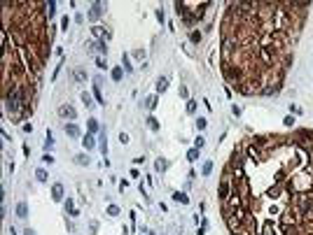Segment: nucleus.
Returning a JSON list of instances; mask_svg holds the SVG:
<instances>
[{"mask_svg": "<svg viewBox=\"0 0 313 235\" xmlns=\"http://www.w3.org/2000/svg\"><path fill=\"white\" fill-rule=\"evenodd\" d=\"M42 161H44V163H47V165H52V163H54V158H52V156H49V154H44V156H42Z\"/></svg>", "mask_w": 313, "mask_h": 235, "instance_id": "nucleus-36", "label": "nucleus"}, {"mask_svg": "<svg viewBox=\"0 0 313 235\" xmlns=\"http://www.w3.org/2000/svg\"><path fill=\"white\" fill-rule=\"evenodd\" d=\"M147 124H150L152 131H159V121H157V119H147Z\"/></svg>", "mask_w": 313, "mask_h": 235, "instance_id": "nucleus-27", "label": "nucleus"}, {"mask_svg": "<svg viewBox=\"0 0 313 235\" xmlns=\"http://www.w3.org/2000/svg\"><path fill=\"white\" fill-rule=\"evenodd\" d=\"M35 177H37V182H44V179H47V172H44L42 168H37V170H35Z\"/></svg>", "mask_w": 313, "mask_h": 235, "instance_id": "nucleus-21", "label": "nucleus"}, {"mask_svg": "<svg viewBox=\"0 0 313 235\" xmlns=\"http://www.w3.org/2000/svg\"><path fill=\"white\" fill-rule=\"evenodd\" d=\"M52 147H54V140H52V133H47V140H44V154L52 152Z\"/></svg>", "mask_w": 313, "mask_h": 235, "instance_id": "nucleus-17", "label": "nucleus"}, {"mask_svg": "<svg viewBox=\"0 0 313 235\" xmlns=\"http://www.w3.org/2000/svg\"><path fill=\"white\" fill-rule=\"evenodd\" d=\"M23 235H35V230H33V228H26V230H23Z\"/></svg>", "mask_w": 313, "mask_h": 235, "instance_id": "nucleus-40", "label": "nucleus"}, {"mask_svg": "<svg viewBox=\"0 0 313 235\" xmlns=\"http://www.w3.org/2000/svg\"><path fill=\"white\" fill-rule=\"evenodd\" d=\"M197 110V103H194V100H189V103H187V112H194Z\"/></svg>", "mask_w": 313, "mask_h": 235, "instance_id": "nucleus-35", "label": "nucleus"}, {"mask_svg": "<svg viewBox=\"0 0 313 235\" xmlns=\"http://www.w3.org/2000/svg\"><path fill=\"white\" fill-rule=\"evenodd\" d=\"M189 40L194 42V44H199V42H201V33H199V30H192V33H189Z\"/></svg>", "mask_w": 313, "mask_h": 235, "instance_id": "nucleus-18", "label": "nucleus"}, {"mask_svg": "<svg viewBox=\"0 0 313 235\" xmlns=\"http://www.w3.org/2000/svg\"><path fill=\"white\" fill-rule=\"evenodd\" d=\"M210 170H213V163L206 161V163H203V175H210Z\"/></svg>", "mask_w": 313, "mask_h": 235, "instance_id": "nucleus-29", "label": "nucleus"}, {"mask_svg": "<svg viewBox=\"0 0 313 235\" xmlns=\"http://www.w3.org/2000/svg\"><path fill=\"white\" fill-rule=\"evenodd\" d=\"M91 30H94V35H98V37H101V42L110 40V30H105V28H101V26H96V28H91Z\"/></svg>", "mask_w": 313, "mask_h": 235, "instance_id": "nucleus-8", "label": "nucleus"}, {"mask_svg": "<svg viewBox=\"0 0 313 235\" xmlns=\"http://www.w3.org/2000/svg\"><path fill=\"white\" fill-rule=\"evenodd\" d=\"M89 49H96L98 54H105V51H108V49H105V42H91Z\"/></svg>", "mask_w": 313, "mask_h": 235, "instance_id": "nucleus-14", "label": "nucleus"}, {"mask_svg": "<svg viewBox=\"0 0 313 235\" xmlns=\"http://www.w3.org/2000/svg\"><path fill=\"white\" fill-rule=\"evenodd\" d=\"M16 214H19V219H28V205L26 203H19V205H16Z\"/></svg>", "mask_w": 313, "mask_h": 235, "instance_id": "nucleus-10", "label": "nucleus"}, {"mask_svg": "<svg viewBox=\"0 0 313 235\" xmlns=\"http://www.w3.org/2000/svg\"><path fill=\"white\" fill-rule=\"evenodd\" d=\"M166 168H168V163H166L164 158H159V161H157V170H159V172H164Z\"/></svg>", "mask_w": 313, "mask_h": 235, "instance_id": "nucleus-25", "label": "nucleus"}, {"mask_svg": "<svg viewBox=\"0 0 313 235\" xmlns=\"http://www.w3.org/2000/svg\"><path fill=\"white\" fill-rule=\"evenodd\" d=\"M82 144H84V149H94V147H96L94 135H91V133H89V135H84V137H82Z\"/></svg>", "mask_w": 313, "mask_h": 235, "instance_id": "nucleus-12", "label": "nucleus"}, {"mask_svg": "<svg viewBox=\"0 0 313 235\" xmlns=\"http://www.w3.org/2000/svg\"><path fill=\"white\" fill-rule=\"evenodd\" d=\"M180 95H182V98H187V95H189V91H187L185 84H182V89H180Z\"/></svg>", "mask_w": 313, "mask_h": 235, "instance_id": "nucleus-38", "label": "nucleus"}, {"mask_svg": "<svg viewBox=\"0 0 313 235\" xmlns=\"http://www.w3.org/2000/svg\"><path fill=\"white\" fill-rule=\"evenodd\" d=\"M75 161L80 163V165H89V156H87V154H80V156H75Z\"/></svg>", "mask_w": 313, "mask_h": 235, "instance_id": "nucleus-19", "label": "nucleus"}, {"mask_svg": "<svg viewBox=\"0 0 313 235\" xmlns=\"http://www.w3.org/2000/svg\"><path fill=\"white\" fill-rule=\"evenodd\" d=\"M206 126H208V121L203 119V116H199V119H197V128H199V131H206Z\"/></svg>", "mask_w": 313, "mask_h": 235, "instance_id": "nucleus-22", "label": "nucleus"}, {"mask_svg": "<svg viewBox=\"0 0 313 235\" xmlns=\"http://www.w3.org/2000/svg\"><path fill=\"white\" fill-rule=\"evenodd\" d=\"M101 14H103V5H101V2H91V7H89V19L94 21V19H98Z\"/></svg>", "mask_w": 313, "mask_h": 235, "instance_id": "nucleus-7", "label": "nucleus"}, {"mask_svg": "<svg viewBox=\"0 0 313 235\" xmlns=\"http://www.w3.org/2000/svg\"><path fill=\"white\" fill-rule=\"evenodd\" d=\"M108 214L117 217V214H119V207H117V205H110V207H108Z\"/></svg>", "mask_w": 313, "mask_h": 235, "instance_id": "nucleus-28", "label": "nucleus"}, {"mask_svg": "<svg viewBox=\"0 0 313 235\" xmlns=\"http://www.w3.org/2000/svg\"><path fill=\"white\" fill-rule=\"evenodd\" d=\"M98 147H101V152H103V154L108 152V147H105V135H101V144H98Z\"/></svg>", "mask_w": 313, "mask_h": 235, "instance_id": "nucleus-34", "label": "nucleus"}, {"mask_svg": "<svg viewBox=\"0 0 313 235\" xmlns=\"http://www.w3.org/2000/svg\"><path fill=\"white\" fill-rule=\"evenodd\" d=\"M308 2H231L222 19V75L239 93H276Z\"/></svg>", "mask_w": 313, "mask_h": 235, "instance_id": "nucleus-2", "label": "nucleus"}, {"mask_svg": "<svg viewBox=\"0 0 313 235\" xmlns=\"http://www.w3.org/2000/svg\"><path fill=\"white\" fill-rule=\"evenodd\" d=\"M147 235H154V233H147Z\"/></svg>", "mask_w": 313, "mask_h": 235, "instance_id": "nucleus-41", "label": "nucleus"}, {"mask_svg": "<svg viewBox=\"0 0 313 235\" xmlns=\"http://www.w3.org/2000/svg\"><path fill=\"white\" fill-rule=\"evenodd\" d=\"M187 158H189V161H197V158H199V149H189V152H187Z\"/></svg>", "mask_w": 313, "mask_h": 235, "instance_id": "nucleus-24", "label": "nucleus"}, {"mask_svg": "<svg viewBox=\"0 0 313 235\" xmlns=\"http://www.w3.org/2000/svg\"><path fill=\"white\" fill-rule=\"evenodd\" d=\"M82 103H84L87 107H91V95L89 93H82Z\"/></svg>", "mask_w": 313, "mask_h": 235, "instance_id": "nucleus-30", "label": "nucleus"}, {"mask_svg": "<svg viewBox=\"0 0 313 235\" xmlns=\"http://www.w3.org/2000/svg\"><path fill=\"white\" fill-rule=\"evenodd\" d=\"M52 198H54V200H63V186H61V184H54Z\"/></svg>", "mask_w": 313, "mask_h": 235, "instance_id": "nucleus-9", "label": "nucleus"}, {"mask_svg": "<svg viewBox=\"0 0 313 235\" xmlns=\"http://www.w3.org/2000/svg\"><path fill=\"white\" fill-rule=\"evenodd\" d=\"M173 198H175V200H178V203H185V205H187V203H189V198H187V193H180V191H178V193H175V196H173Z\"/></svg>", "mask_w": 313, "mask_h": 235, "instance_id": "nucleus-20", "label": "nucleus"}, {"mask_svg": "<svg viewBox=\"0 0 313 235\" xmlns=\"http://www.w3.org/2000/svg\"><path fill=\"white\" fill-rule=\"evenodd\" d=\"M73 75H75V79H77V82H84V79H87V72H84L82 68H75Z\"/></svg>", "mask_w": 313, "mask_h": 235, "instance_id": "nucleus-16", "label": "nucleus"}, {"mask_svg": "<svg viewBox=\"0 0 313 235\" xmlns=\"http://www.w3.org/2000/svg\"><path fill=\"white\" fill-rule=\"evenodd\" d=\"M220 200L234 235H313V131L243 140L224 168Z\"/></svg>", "mask_w": 313, "mask_h": 235, "instance_id": "nucleus-1", "label": "nucleus"}, {"mask_svg": "<svg viewBox=\"0 0 313 235\" xmlns=\"http://www.w3.org/2000/svg\"><path fill=\"white\" fill-rule=\"evenodd\" d=\"M122 61H124V70H126V72H131V63H129V54H124V56H122Z\"/></svg>", "mask_w": 313, "mask_h": 235, "instance_id": "nucleus-26", "label": "nucleus"}, {"mask_svg": "<svg viewBox=\"0 0 313 235\" xmlns=\"http://www.w3.org/2000/svg\"><path fill=\"white\" fill-rule=\"evenodd\" d=\"M42 2H2V95L21 91L33 105L49 56Z\"/></svg>", "mask_w": 313, "mask_h": 235, "instance_id": "nucleus-3", "label": "nucleus"}, {"mask_svg": "<svg viewBox=\"0 0 313 235\" xmlns=\"http://www.w3.org/2000/svg\"><path fill=\"white\" fill-rule=\"evenodd\" d=\"M119 140H122L124 144H129V135H126V133H122V135H119Z\"/></svg>", "mask_w": 313, "mask_h": 235, "instance_id": "nucleus-39", "label": "nucleus"}, {"mask_svg": "<svg viewBox=\"0 0 313 235\" xmlns=\"http://www.w3.org/2000/svg\"><path fill=\"white\" fill-rule=\"evenodd\" d=\"M122 70H119V68H112V79H115V82H119V79H122Z\"/></svg>", "mask_w": 313, "mask_h": 235, "instance_id": "nucleus-23", "label": "nucleus"}, {"mask_svg": "<svg viewBox=\"0 0 313 235\" xmlns=\"http://www.w3.org/2000/svg\"><path fill=\"white\" fill-rule=\"evenodd\" d=\"M168 89V77H159L157 79V93H164Z\"/></svg>", "mask_w": 313, "mask_h": 235, "instance_id": "nucleus-11", "label": "nucleus"}, {"mask_svg": "<svg viewBox=\"0 0 313 235\" xmlns=\"http://www.w3.org/2000/svg\"><path fill=\"white\" fill-rule=\"evenodd\" d=\"M229 193H231V182L227 177H222V182H220V200H227Z\"/></svg>", "mask_w": 313, "mask_h": 235, "instance_id": "nucleus-5", "label": "nucleus"}, {"mask_svg": "<svg viewBox=\"0 0 313 235\" xmlns=\"http://www.w3.org/2000/svg\"><path fill=\"white\" fill-rule=\"evenodd\" d=\"M175 7L180 10V16L185 21L187 26H192L194 21H199L203 16V10H208V2H197V5H192V2H175Z\"/></svg>", "mask_w": 313, "mask_h": 235, "instance_id": "nucleus-4", "label": "nucleus"}, {"mask_svg": "<svg viewBox=\"0 0 313 235\" xmlns=\"http://www.w3.org/2000/svg\"><path fill=\"white\" fill-rule=\"evenodd\" d=\"M58 114L63 116V119H75V116H77V112H75L73 105H61V107H58Z\"/></svg>", "mask_w": 313, "mask_h": 235, "instance_id": "nucleus-6", "label": "nucleus"}, {"mask_svg": "<svg viewBox=\"0 0 313 235\" xmlns=\"http://www.w3.org/2000/svg\"><path fill=\"white\" fill-rule=\"evenodd\" d=\"M47 10H49V14H54V10H56V2H47Z\"/></svg>", "mask_w": 313, "mask_h": 235, "instance_id": "nucleus-37", "label": "nucleus"}, {"mask_svg": "<svg viewBox=\"0 0 313 235\" xmlns=\"http://www.w3.org/2000/svg\"><path fill=\"white\" fill-rule=\"evenodd\" d=\"M66 133H68L70 137H77V135H80V128H77L75 124H68V126H66Z\"/></svg>", "mask_w": 313, "mask_h": 235, "instance_id": "nucleus-15", "label": "nucleus"}, {"mask_svg": "<svg viewBox=\"0 0 313 235\" xmlns=\"http://www.w3.org/2000/svg\"><path fill=\"white\" fill-rule=\"evenodd\" d=\"M194 144H197V149H201V147L206 144V140H203V135H199L197 140H194Z\"/></svg>", "mask_w": 313, "mask_h": 235, "instance_id": "nucleus-31", "label": "nucleus"}, {"mask_svg": "<svg viewBox=\"0 0 313 235\" xmlns=\"http://www.w3.org/2000/svg\"><path fill=\"white\" fill-rule=\"evenodd\" d=\"M87 128H89V133H91V135L101 131V126H98V121H96V119H89V121H87Z\"/></svg>", "mask_w": 313, "mask_h": 235, "instance_id": "nucleus-13", "label": "nucleus"}, {"mask_svg": "<svg viewBox=\"0 0 313 235\" xmlns=\"http://www.w3.org/2000/svg\"><path fill=\"white\" fill-rule=\"evenodd\" d=\"M94 95H96V100L103 105V95H101V91H98V86H94Z\"/></svg>", "mask_w": 313, "mask_h": 235, "instance_id": "nucleus-32", "label": "nucleus"}, {"mask_svg": "<svg viewBox=\"0 0 313 235\" xmlns=\"http://www.w3.org/2000/svg\"><path fill=\"white\" fill-rule=\"evenodd\" d=\"M147 107H150V110H154V107H157V98H154V95L147 100Z\"/></svg>", "mask_w": 313, "mask_h": 235, "instance_id": "nucleus-33", "label": "nucleus"}]
</instances>
